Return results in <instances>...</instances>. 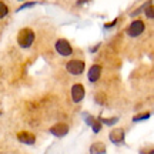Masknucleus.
I'll return each mask as SVG.
<instances>
[{"label": "nucleus", "mask_w": 154, "mask_h": 154, "mask_svg": "<svg viewBox=\"0 0 154 154\" xmlns=\"http://www.w3.org/2000/svg\"><path fill=\"white\" fill-rule=\"evenodd\" d=\"M36 40V33H34L33 29L30 27H24L22 29L19 34H17V44L22 47V49H29L32 47Z\"/></svg>", "instance_id": "obj_1"}, {"label": "nucleus", "mask_w": 154, "mask_h": 154, "mask_svg": "<svg viewBox=\"0 0 154 154\" xmlns=\"http://www.w3.org/2000/svg\"><path fill=\"white\" fill-rule=\"evenodd\" d=\"M54 49L57 51V54H60L61 57H70L73 54V47L70 42L66 38H59L56 40L54 43Z\"/></svg>", "instance_id": "obj_2"}, {"label": "nucleus", "mask_w": 154, "mask_h": 154, "mask_svg": "<svg viewBox=\"0 0 154 154\" xmlns=\"http://www.w3.org/2000/svg\"><path fill=\"white\" fill-rule=\"evenodd\" d=\"M144 30H146V24H144L143 20H133L130 24H128V27L126 29V33L127 36H130V37H138V36H141L144 33Z\"/></svg>", "instance_id": "obj_3"}, {"label": "nucleus", "mask_w": 154, "mask_h": 154, "mask_svg": "<svg viewBox=\"0 0 154 154\" xmlns=\"http://www.w3.org/2000/svg\"><path fill=\"white\" fill-rule=\"evenodd\" d=\"M86 69V64L83 60H79V59H73V60L67 61L66 63V70L73 76H80Z\"/></svg>", "instance_id": "obj_4"}, {"label": "nucleus", "mask_w": 154, "mask_h": 154, "mask_svg": "<svg viewBox=\"0 0 154 154\" xmlns=\"http://www.w3.org/2000/svg\"><path fill=\"white\" fill-rule=\"evenodd\" d=\"M109 138H110L111 143L116 144V146L124 144V141H126V131H124V128H121V127L113 128V130L109 133Z\"/></svg>", "instance_id": "obj_5"}, {"label": "nucleus", "mask_w": 154, "mask_h": 154, "mask_svg": "<svg viewBox=\"0 0 154 154\" xmlns=\"http://www.w3.org/2000/svg\"><path fill=\"white\" fill-rule=\"evenodd\" d=\"M69 130L70 128H69V126H67L66 123H56L54 126H51L49 128V133L57 138H63L69 134Z\"/></svg>", "instance_id": "obj_6"}, {"label": "nucleus", "mask_w": 154, "mask_h": 154, "mask_svg": "<svg viewBox=\"0 0 154 154\" xmlns=\"http://www.w3.org/2000/svg\"><path fill=\"white\" fill-rule=\"evenodd\" d=\"M83 119H84V121H86V124L87 126L91 127V130H93V133H100L101 131V128H103V124L99 121V119L97 117H94V116L88 114V113H83Z\"/></svg>", "instance_id": "obj_7"}, {"label": "nucleus", "mask_w": 154, "mask_h": 154, "mask_svg": "<svg viewBox=\"0 0 154 154\" xmlns=\"http://www.w3.org/2000/svg\"><path fill=\"white\" fill-rule=\"evenodd\" d=\"M84 96H86L84 86L80 84V83L73 84V87H72V100L73 101H74V103H80V101H83Z\"/></svg>", "instance_id": "obj_8"}, {"label": "nucleus", "mask_w": 154, "mask_h": 154, "mask_svg": "<svg viewBox=\"0 0 154 154\" xmlns=\"http://www.w3.org/2000/svg\"><path fill=\"white\" fill-rule=\"evenodd\" d=\"M17 140L26 146H34L36 143V136L30 131H19L17 133Z\"/></svg>", "instance_id": "obj_9"}, {"label": "nucleus", "mask_w": 154, "mask_h": 154, "mask_svg": "<svg viewBox=\"0 0 154 154\" xmlns=\"http://www.w3.org/2000/svg\"><path fill=\"white\" fill-rule=\"evenodd\" d=\"M101 66L100 64H93V66H90L87 72V79L90 83H96L99 82V79L101 77Z\"/></svg>", "instance_id": "obj_10"}, {"label": "nucleus", "mask_w": 154, "mask_h": 154, "mask_svg": "<svg viewBox=\"0 0 154 154\" xmlns=\"http://www.w3.org/2000/svg\"><path fill=\"white\" fill-rule=\"evenodd\" d=\"M90 154H106L107 153V149H106V144L101 143V141H97V143H93L88 149Z\"/></svg>", "instance_id": "obj_11"}, {"label": "nucleus", "mask_w": 154, "mask_h": 154, "mask_svg": "<svg viewBox=\"0 0 154 154\" xmlns=\"http://www.w3.org/2000/svg\"><path fill=\"white\" fill-rule=\"evenodd\" d=\"M144 14L147 16L149 20H153L154 19V9H153V0H149L147 5L144 7Z\"/></svg>", "instance_id": "obj_12"}, {"label": "nucleus", "mask_w": 154, "mask_h": 154, "mask_svg": "<svg viewBox=\"0 0 154 154\" xmlns=\"http://www.w3.org/2000/svg\"><path fill=\"white\" fill-rule=\"evenodd\" d=\"M99 121L101 124H106V126H114L116 123H119V117H109V119H106V117H97Z\"/></svg>", "instance_id": "obj_13"}, {"label": "nucleus", "mask_w": 154, "mask_h": 154, "mask_svg": "<svg viewBox=\"0 0 154 154\" xmlns=\"http://www.w3.org/2000/svg\"><path fill=\"white\" fill-rule=\"evenodd\" d=\"M150 117H151V113L147 111V113H141V114H137L133 117V121L134 123H138V121H144V120H149Z\"/></svg>", "instance_id": "obj_14"}, {"label": "nucleus", "mask_w": 154, "mask_h": 154, "mask_svg": "<svg viewBox=\"0 0 154 154\" xmlns=\"http://www.w3.org/2000/svg\"><path fill=\"white\" fill-rule=\"evenodd\" d=\"M7 14H9V7H7V5L3 3V2H0V19H5Z\"/></svg>", "instance_id": "obj_15"}, {"label": "nucleus", "mask_w": 154, "mask_h": 154, "mask_svg": "<svg viewBox=\"0 0 154 154\" xmlns=\"http://www.w3.org/2000/svg\"><path fill=\"white\" fill-rule=\"evenodd\" d=\"M94 100H96V103L99 106H104L106 104V96L103 93H97L96 94V97H94Z\"/></svg>", "instance_id": "obj_16"}, {"label": "nucleus", "mask_w": 154, "mask_h": 154, "mask_svg": "<svg viewBox=\"0 0 154 154\" xmlns=\"http://www.w3.org/2000/svg\"><path fill=\"white\" fill-rule=\"evenodd\" d=\"M37 3L36 2H26V3H23L19 9H17L16 11H20V10H24V9H29V7H33V6H36Z\"/></svg>", "instance_id": "obj_17"}, {"label": "nucleus", "mask_w": 154, "mask_h": 154, "mask_svg": "<svg viewBox=\"0 0 154 154\" xmlns=\"http://www.w3.org/2000/svg\"><path fill=\"white\" fill-rule=\"evenodd\" d=\"M117 22H119V19H114V20H113V22H110V23H106V24H104V30H109V29L114 27L116 24H117Z\"/></svg>", "instance_id": "obj_18"}, {"label": "nucleus", "mask_w": 154, "mask_h": 154, "mask_svg": "<svg viewBox=\"0 0 154 154\" xmlns=\"http://www.w3.org/2000/svg\"><path fill=\"white\" fill-rule=\"evenodd\" d=\"M140 154H154L153 147H149V149H141L140 150Z\"/></svg>", "instance_id": "obj_19"}, {"label": "nucleus", "mask_w": 154, "mask_h": 154, "mask_svg": "<svg viewBox=\"0 0 154 154\" xmlns=\"http://www.w3.org/2000/svg\"><path fill=\"white\" fill-rule=\"evenodd\" d=\"M100 47H101V43L96 44V46H93V47H90V51H91V53H96V51H97Z\"/></svg>", "instance_id": "obj_20"}, {"label": "nucleus", "mask_w": 154, "mask_h": 154, "mask_svg": "<svg viewBox=\"0 0 154 154\" xmlns=\"http://www.w3.org/2000/svg\"><path fill=\"white\" fill-rule=\"evenodd\" d=\"M87 2H90V0H77L76 5H77V6H83L84 3H87Z\"/></svg>", "instance_id": "obj_21"}, {"label": "nucleus", "mask_w": 154, "mask_h": 154, "mask_svg": "<svg viewBox=\"0 0 154 154\" xmlns=\"http://www.w3.org/2000/svg\"><path fill=\"white\" fill-rule=\"evenodd\" d=\"M0 114H2V111H0Z\"/></svg>", "instance_id": "obj_22"}, {"label": "nucleus", "mask_w": 154, "mask_h": 154, "mask_svg": "<svg viewBox=\"0 0 154 154\" xmlns=\"http://www.w3.org/2000/svg\"><path fill=\"white\" fill-rule=\"evenodd\" d=\"M20 2H22V0H20Z\"/></svg>", "instance_id": "obj_23"}]
</instances>
